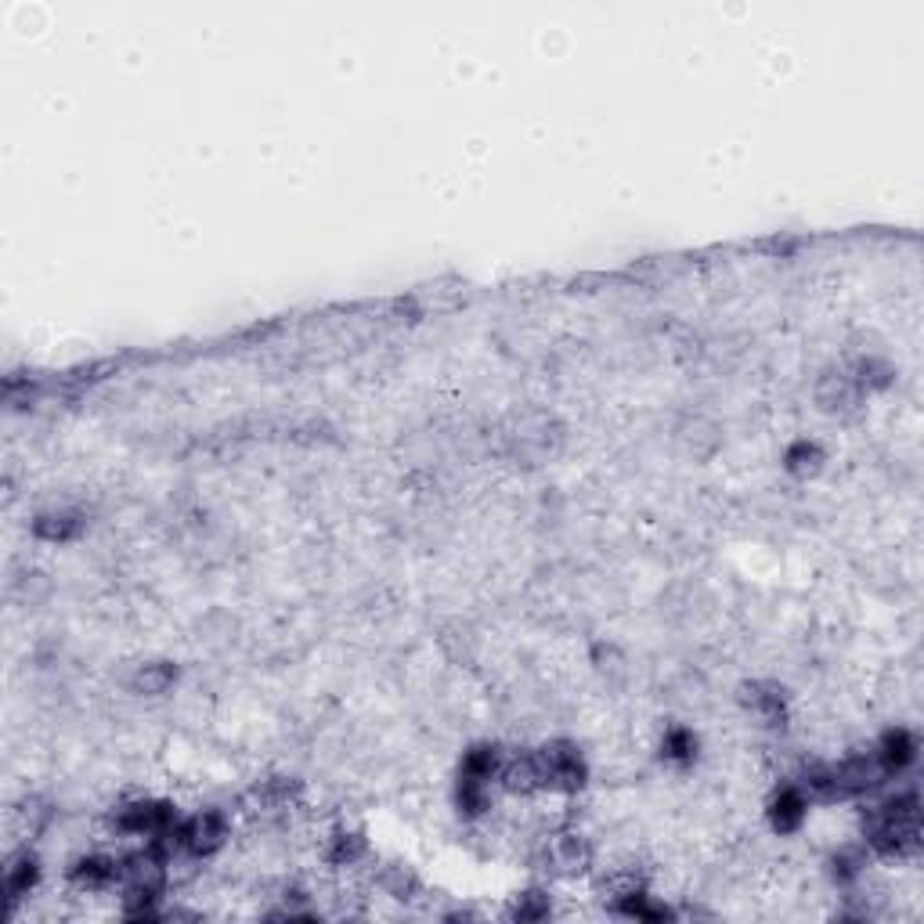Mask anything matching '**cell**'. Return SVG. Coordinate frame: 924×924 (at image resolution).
<instances>
[{
  "label": "cell",
  "mask_w": 924,
  "mask_h": 924,
  "mask_svg": "<svg viewBox=\"0 0 924 924\" xmlns=\"http://www.w3.org/2000/svg\"><path fill=\"white\" fill-rule=\"evenodd\" d=\"M300 795V784L289 777H275V780H260V784L250 791V802L257 813H279V809H289Z\"/></svg>",
  "instance_id": "cell-16"
},
{
  "label": "cell",
  "mask_w": 924,
  "mask_h": 924,
  "mask_svg": "<svg viewBox=\"0 0 924 924\" xmlns=\"http://www.w3.org/2000/svg\"><path fill=\"white\" fill-rule=\"evenodd\" d=\"M697 748H701V744H697V733H694V730L672 726V730L665 733V741H661V758H665L668 766L686 769V766L697 762Z\"/></svg>",
  "instance_id": "cell-20"
},
{
  "label": "cell",
  "mask_w": 924,
  "mask_h": 924,
  "mask_svg": "<svg viewBox=\"0 0 924 924\" xmlns=\"http://www.w3.org/2000/svg\"><path fill=\"white\" fill-rule=\"evenodd\" d=\"M69 881L76 888H87V892H102L120 881V860L112 856H80L73 867H69Z\"/></svg>",
  "instance_id": "cell-14"
},
{
  "label": "cell",
  "mask_w": 924,
  "mask_h": 924,
  "mask_svg": "<svg viewBox=\"0 0 924 924\" xmlns=\"http://www.w3.org/2000/svg\"><path fill=\"white\" fill-rule=\"evenodd\" d=\"M874 755H878V762L885 766L888 777H899L917 758V741H914V733H910V730L896 726V730H888L885 737L878 741Z\"/></svg>",
  "instance_id": "cell-12"
},
{
  "label": "cell",
  "mask_w": 924,
  "mask_h": 924,
  "mask_svg": "<svg viewBox=\"0 0 924 924\" xmlns=\"http://www.w3.org/2000/svg\"><path fill=\"white\" fill-rule=\"evenodd\" d=\"M834 769V784H838V798H860V795H870V791H878L888 773L885 766L878 762V755L874 751H860V755H849L845 762L831 766Z\"/></svg>",
  "instance_id": "cell-7"
},
{
  "label": "cell",
  "mask_w": 924,
  "mask_h": 924,
  "mask_svg": "<svg viewBox=\"0 0 924 924\" xmlns=\"http://www.w3.org/2000/svg\"><path fill=\"white\" fill-rule=\"evenodd\" d=\"M741 704L762 722V726H784L787 722V694L777 683H744L741 686Z\"/></svg>",
  "instance_id": "cell-9"
},
{
  "label": "cell",
  "mask_w": 924,
  "mask_h": 924,
  "mask_svg": "<svg viewBox=\"0 0 924 924\" xmlns=\"http://www.w3.org/2000/svg\"><path fill=\"white\" fill-rule=\"evenodd\" d=\"M535 758H538V773H542V791H560V795H571V791L585 787L589 766H585V755L578 744L549 741L535 751Z\"/></svg>",
  "instance_id": "cell-3"
},
{
  "label": "cell",
  "mask_w": 924,
  "mask_h": 924,
  "mask_svg": "<svg viewBox=\"0 0 924 924\" xmlns=\"http://www.w3.org/2000/svg\"><path fill=\"white\" fill-rule=\"evenodd\" d=\"M813 401L824 416L834 419H852L867 401V390L856 383V376L849 372V365H838V369H824L820 379L813 387Z\"/></svg>",
  "instance_id": "cell-4"
},
{
  "label": "cell",
  "mask_w": 924,
  "mask_h": 924,
  "mask_svg": "<svg viewBox=\"0 0 924 924\" xmlns=\"http://www.w3.org/2000/svg\"><path fill=\"white\" fill-rule=\"evenodd\" d=\"M365 856V838L358 831H336L325 845V860L336 863V867H351Z\"/></svg>",
  "instance_id": "cell-23"
},
{
  "label": "cell",
  "mask_w": 924,
  "mask_h": 924,
  "mask_svg": "<svg viewBox=\"0 0 924 924\" xmlns=\"http://www.w3.org/2000/svg\"><path fill=\"white\" fill-rule=\"evenodd\" d=\"M87 520L76 509H55V513H40L33 520V535L44 542H73L84 535Z\"/></svg>",
  "instance_id": "cell-15"
},
{
  "label": "cell",
  "mask_w": 924,
  "mask_h": 924,
  "mask_svg": "<svg viewBox=\"0 0 924 924\" xmlns=\"http://www.w3.org/2000/svg\"><path fill=\"white\" fill-rule=\"evenodd\" d=\"M542 863H546V870L556 874V878H578V874H585L592 867L589 838L578 831L549 834L546 845H542Z\"/></svg>",
  "instance_id": "cell-6"
},
{
  "label": "cell",
  "mask_w": 924,
  "mask_h": 924,
  "mask_svg": "<svg viewBox=\"0 0 924 924\" xmlns=\"http://www.w3.org/2000/svg\"><path fill=\"white\" fill-rule=\"evenodd\" d=\"M863 845L885 860H914L921 852V798L903 791L863 813Z\"/></svg>",
  "instance_id": "cell-1"
},
{
  "label": "cell",
  "mask_w": 924,
  "mask_h": 924,
  "mask_svg": "<svg viewBox=\"0 0 924 924\" xmlns=\"http://www.w3.org/2000/svg\"><path fill=\"white\" fill-rule=\"evenodd\" d=\"M174 683H177V665H170V661H149V665H141L134 672V679H130L134 694H145V697L167 694Z\"/></svg>",
  "instance_id": "cell-18"
},
{
  "label": "cell",
  "mask_w": 924,
  "mask_h": 924,
  "mask_svg": "<svg viewBox=\"0 0 924 924\" xmlns=\"http://www.w3.org/2000/svg\"><path fill=\"white\" fill-rule=\"evenodd\" d=\"M495 780H499L502 791H509V795H520V798L538 795V791H542V773H538L535 751H517V755L502 758L499 777H495Z\"/></svg>",
  "instance_id": "cell-11"
},
{
  "label": "cell",
  "mask_w": 924,
  "mask_h": 924,
  "mask_svg": "<svg viewBox=\"0 0 924 924\" xmlns=\"http://www.w3.org/2000/svg\"><path fill=\"white\" fill-rule=\"evenodd\" d=\"M766 813H769V827L777 834H795L805 824V816H809V798H805V791L798 784H784L769 798Z\"/></svg>",
  "instance_id": "cell-10"
},
{
  "label": "cell",
  "mask_w": 924,
  "mask_h": 924,
  "mask_svg": "<svg viewBox=\"0 0 924 924\" xmlns=\"http://www.w3.org/2000/svg\"><path fill=\"white\" fill-rule=\"evenodd\" d=\"M499 766H502V751L495 748V744H473V748L462 755L459 773H462V777H473V780H484V784H491V780L499 777Z\"/></svg>",
  "instance_id": "cell-17"
},
{
  "label": "cell",
  "mask_w": 924,
  "mask_h": 924,
  "mask_svg": "<svg viewBox=\"0 0 924 924\" xmlns=\"http://www.w3.org/2000/svg\"><path fill=\"white\" fill-rule=\"evenodd\" d=\"M849 372L856 376V383L867 390V394H870V390H885L888 383H892V376H896L892 365H888L881 354H874V351L860 354V358L849 365Z\"/></svg>",
  "instance_id": "cell-19"
},
{
  "label": "cell",
  "mask_w": 924,
  "mask_h": 924,
  "mask_svg": "<svg viewBox=\"0 0 924 924\" xmlns=\"http://www.w3.org/2000/svg\"><path fill=\"white\" fill-rule=\"evenodd\" d=\"M827 452L816 441H795L784 452V466L787 473H795V477H816V473L824 470Z\"/></svg>",
  "instance_id": "cell-22"
},
{
  "label": "cell",
  "mask_w": 924,
  "mask_h": 924,
  "mask_svg": "<svg viewBox=\"0 0 924 924\" xmlns=\"http://www.w3.org/2000/svg\"><path fill=\"white\" fill-rule=\"evenodd\" d=\"M181 852H192V856H213L217 849H224L228 841V816L217 809H203L196 816L181 820Z\"/></svg>",
  "instance_id": "cell-8"
},
{
  "label": "cell",
  "mask_w": 924,
  "mask_h": 924,
  "mask_svg": "<svg viewBox=\"0 0 924 924\" xmlns=\"http://www.w3.org/2000/svg\"><path fill=\"white\" fill-rule=\"evenodd\" d=\"M509 917L517 921H542L549 917V892H542V888H531V892L517 896L513 910H509Z\"/></svg>",
  "instance_id": "cell-25"
},
{
  "label": "cell",
  "mask_w": 924,
  "mask_h": 924,
  "mask_svg": "<svg viewBox=\"0 0 924 924\" xmlns=\"http://www.w3.org/2000/svg\"><path fill=\"white\" fill-rule=\"evenodd\" d=\"M831 863H834L831 870H834L838 885H852L856 878H863V867H867V852L856 849V845H852V849H841Z\"/></svg>",
  "instance_id": "cell-24"
},
{
  "label": "cell",
  "mask_w": 924,
  "mask_h": 924,
  "mask_svg": "<svg viewBox=\"0 0 924 924\" xmlns=\"http://www.w3.org/2000/svg\"><path fill=\"white\" fill-rule=\"evenodd\" d=\"M181 824L177 820V809L170 802H156V798H141V802H127L116 809L112 816V827L120 834H138V838H159L174 831V827Z\"/></svg>",
  "instance_id": "cell-5"
},
{
  "label": "cell",
  "mask_w": 924,
  "mask_h": 924,
  "mask_svg": "<svg viewBox=\"0 0 924 924\" xmlns=\"http://www.w3.org/2000/svg\"><path fill=\"white\" fill-rule=\"evenodd\" d=\"M40 878V863L37 856H33L29 849H22L15 852V856L8 860V867H4V896H8V914L15 910V903L22 896H29L33 892V885H37Z\"/></svg>",
  "instance_id": "cell-13"
},
{
  "label": "cell",
  "mask_w": 924,
  "mask_h": 924,
  "mask_svg": "<svg viewBox=\"0 0 924 924\" xmlns=\"http://www.w3.org/2000/svg\"><path fill=\"white\" fill-rule=\"evenodd\" d=\"M564 452V426L546 412H528L517 416L502 430V455L524 470L546 466L549 459Z\"/></svg>",
  "instance_id": "cell-2"
},
{
  "label": "cell",
  "mask_w": 924,
  "mask_h": 924,
  "mask_svg": "<svg viewBox=\"0 0 924 924\" xmlns=\"http://www.w3.org/2000/svg\"><path fill=\"white\" fill-rule=\"evenodd\" d=\"M455 805L459 813L466 816V820H477V816L488 813L491 795H488V784L484 780H473V777H462L455 780Z\"/></svg>",
  "instance_id": "cell-21"
}]
</instances>
